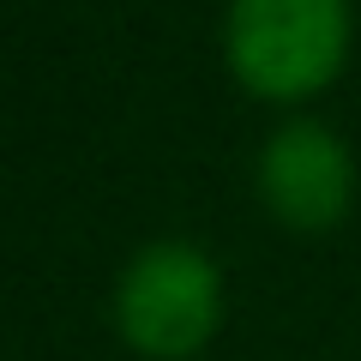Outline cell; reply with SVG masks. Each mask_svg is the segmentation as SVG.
I'll use <instances>...</instances> for the list:
<instances>
[{
	"label": "cell",
	"mask_w": 361,
	"mask_h": 361,
	"mask_svg": "<svg viewBox=\"0 0 361 361\" xmlns=\"http://www.w3.org/2000/svg\"><path fill=\"white\" fill-rule=\"evenodd\" d=\"M355 49L349 0H229L223 61L229 78L277 109H301L343 78Z\"/></svg>",
	"instance_id": "obj_1"
},
{
	"label": "cell",
	"mask_w": 361,
	"mask_h": 361,
	"mask_svg": "<svg viewBox=\"0 0 361 361\" xmlns=\"http://www.w3.org/2000/svg\"><path fill=\"white\" fill-rule=\"evenodd\" d=\"M223 325V271L193 241H151L115 283V331L145 361H193Z\"/></svg>",
	"instance_id": "obj_2"
},
{
	"label": "cell",
	"mask_w": 361,
	"mask_h": 361,
	"mask_svg": "<svg viewBox=\"0 0 361 361\" xmlns=\"http://www.w3.org/2000/svg\"><path fill=\"white\" fill-rule=\"evenodd\" d=\"M259 205L289 235H331L355 205V157L343 133L313 115H295L259 145L253 163Z\"/></svg>",
	"instance_id": "obj_3"
}]
</instances>
